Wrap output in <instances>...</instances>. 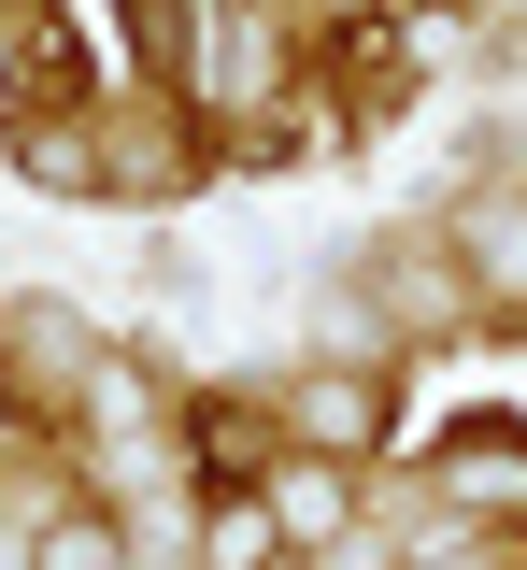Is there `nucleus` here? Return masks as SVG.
Returning <instances> with one entry per match:
<instances>
[{
    "label": "nucleus",
    "mask_w": 527,
    "mask_h": 570,
    "mask_svg": "<svg viewBox=\"0 0 527 570\" xmlns=\"http://www.w3.org/2000/svg\"><path fill=\"white\" fill-rule=\"evenodd\" d=\"M300 428H314V442H357L371 400H357V385H300Z\"/></svg>",
    "instance_id": "1"
},
{
    "label": "nucleus",
    "mask_w": 527,
    "mask_h": 570,
    "mask_svg": "<svg viewBox=\"0 0 527 570\" xmlns=\"http://www.w3.org/2000/svg\"><path fill=\"white\" fill-rule=\"evenodd\" d=\"M286 528H342V485L328 471H286Z\"/></svg>",
    "instance_id": "2"
}]
</instances>
